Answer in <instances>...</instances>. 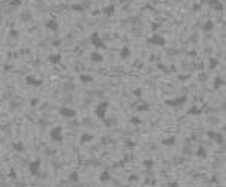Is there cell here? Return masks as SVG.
Here are the masks:
<instances>
[{
  "label": "cell",
  "mask_w": 226,
  "mask_h": 187,
  "mask_svg": "<svg viewBox=\"0 0 226 187\" xmlns=\"http://www.w3.org/2000/svg\"><path fill=\"white\" fill-rule=\"evenodd\" d=\"M108 108H109V102L108 101H102V102H99L94 108V114L99 120H103L106 118V114H108Z\"/></svg>",
  "instance_id": "1"
},
{
  "label": "cell",
  "mask_w": 226,
  "mask_h": 187,
  "mask_svg": "<svg viewBox=\"0 0 226 187\" xmlns=\"http://www.w3.org/2000/svg\"><path fill=\"white\" fill-rule=\"evenodd\" d=\"M90 44H92L94 48H97V49H106L105 41L102 39V37H100V34H99L97 32H94V33L90 34Z\"/></svg>",
  "instance_id": "2"
},
{
  "label": "cell",
  "mask_w": 226,
  "mask_h": 187,
  "mask_svg": "<svg viewBox=\"0 0 226 187\" xmlns=\"http://www.w3.org/2000/svg\"><path fill=\"white\" fill-rule=\"evenodd\" d=\"M49 139L53 142H57V144H61L63 142V129L60 126H56L49 130Z\"/></svg>",
  "instance_id": "3"
},
{
  "label": "cell",
  "mask_w": 226,
  "mask_h": 187,
  "mask_svg": "<svg viewBox=\"0 0 226 187\" xmlns=\"http://www.w3.org/2000/svg\"><path fill=\"white\" fill-rule=\"evenodd\" d=\"M147 44L154 45V46H165V45H166V39H165V37H163L162 34H159V33H153V34L147 39Z\"/></svg>",
  "instance_id": "4"
},
{
  "label": "cell",
  "mask_w": 226,
  "mask_h": 187,
  "mask_svg": "<svg viewBox=\"0 0 226 187\" xmlns=\"http://www.w3.org/2000/svg\"><path fill=\"white\" fill-rule=\"evenodd\" d=\"M41 165H42L41 159L32 160L30 163H29V172H30L32 177H39L41 175Z\"/></svg>",
  "instance_id": "5"
},
{
  "label": "cell",
  "mask_w": 226,
  "mask_h": 187,
  "mask_svg": "<svg viewBox=\"0 0 226 187\" xmlns=\"http://www.w3.org/2000/svg\"><path fill=\"white\" fill-rule=\"evenodd\" d=\"M58 114L63 118H73L77 117V109H73L72 106H61L58 109Z\"/></svg>",
  "instance_id": "6"
},
{
  "label": "cell",
  "mask_w": 226,
  "mask_h": 187,
  "mask_svg": "<svg viewBox=\"0 0 226 187\" xmlns=\"http://www.w3.org/2000/svg\"><path fill=\"white\" fill-rule=\"evenodd\" d=\"M187 102V96H181V97H175L172 101H165V103L168 106H172V108H178L181 105H184Z\"/></svg>",
  "instance_id": "7"
},
{
  "label": "cell",
  "mask_w": 226,
  "mask_h": 187,
  "mask_svg": "<svg viewBox=\"0 0 226 187\" xmlns=\"http://www.w3.org/2000/svg\"><path fill=\"white\" fill-rule=\"evenodd\" d=\"M24 81H26V84L27 85H30V87H41L44 82H42V79H39V78H36L34 75H27L26 78H24Z\"/></svg>",
  "instance_id": "8"
},
{
  "label": "cell",
  "mask_w": 226,
  "mask_h": 187,
  "mask_svg": "<svg viewBox=\"0 0 226 187\" xmlns=\"http://www.w3.org/2000/svg\"><path fill=\"white\" fill-rule=\"evenodd\" d=\"M207 136L210 139H213V141H216L217 144H223V135L220 133V132H214V130H207Z\"/></svg>",
  "instance_id": "9"
},
{
  "label": "cell",
  "mask_w": 226,
  "mask_h": 187,
  "mask_svg": "<svg viewBox=\"0 0 226 187\" xmlns=\"http://www.w3.org/2000/svg\"><path fill=\"white\" fill-rule=\"evenodd\" d=\"M44 26H45V29H46V30H49V32H57V30H58V22H57L54 18L48 20V21L44 24Z\"/></svg>",
  "instance_id": "10"
},
{
  "label": "cell",
  "mask_w": 226,
  "mask_h": 187,
  "mask_svg": "<svg viewBox=\"0 0 226 187\" xmlns=\"http://www.w3.org/2000/svg\"><path fill=\"white\" fill-rule=\"evenodd\" d=\"M130 57H132V49H130L127 45L121 46V49H120V58H121V60H127V58H130Z\"/></svg>",
  "instance_id": "11"
},
{
  "label": "cell",
  "mask_w": 226,
  "mask_h": 187,
  "mask_svg": "<svg viewBox=\"0 0 226 187\" xmlns=\"http://www.w3.org/2000/svg\"><path fill=\"white\" fill-rule=\"evenodd\" d=\"M102 14L105 15V17H112L115 14V5H106L103 9H102Z\"/></svg>",
  "instance_id": "12"
},
{
  "label": "cell",
  "mask_w": 226,
  "mask_h": 187,
  "mask_svg": "<svg viewBox=\"0 0 226 187\" xmlns=\"http://www.w3.org/2000/svg\"><path fill=\"white\" fill-rule=\"evenodd\" d=\"M78 79L82 82V84H90L94 81V78L92 77V75H87V73H80L78 75Z\"/></svg>",
  "instance_id": "13"
},
{
  "label": "cell",
  "mask_w": 226,
  "mask_h": 187,
  "mask_svg": "<svg viewBox=\"0 0 226 187\" xmlns=\"http://www.w3.org/2000/svg\"><path fill=\"white\" fill-rule=\"evenodd\" d=\"M12 150H14V151H17V153H24V151H26V147H24V142L17 141V142L12 144Z\"/></svg>",
  "instance_id": "14"
},
{
  "label": "cell",
  "mask_w": 226,
  "mask_h": 187,
  "mask_svg": "<svg viewBox=\"0 0 226 187\" xmlns=\"http://www.w3.org/2000/svg\"><path fill=\"white\" fill-rule=\"evenodd\" d=\"M214 27H216V22L211 21V20H207V21L204 22V26H202V30H204L205 33H208V32H211V30H214Z\"/></svg>",
  "instance_id": "15"
},
{
  "label": "cell",
  "mask_w": 226,
  "mask_h": 187,
  "mask_svg": "<svg viewBox=\"0 0 226 187\" xmlns=\"http://www.w3.org/2000/svg\"><path fill=\"white\" fill-rule=\"evenodd\" d=\"M90 58H92V61H94V63H102V61L105 60L103 56L100 54V53H97V51H93V53L90 54Z\"/></svg>",
  "instance_id": "16"
},
{
  "label": "cell",
  "mask_w": 226,
  "mask_h": 187,
  "mask_svg": "<svg viewBox=\"0 0 226 187\" xmlns=\"http://www.w3.org/2000/svg\"><path fill=\"white\" fill-rule=\"evenodd\" d=\"M208 5L216 11H223V3L220 0H208Z\"/></svg>",
  "instance_id": "17"
},
{
  "label": "cell",
  "mask_w": 226,
  "mask_h": 187,
  "mask_svg": "<svg viewBox=\"0 0 226 187\" xmlns=\"http://www.w3.org/2000/svg\"><path fill=\"white\" fill-rule=\"evenodd\" d=\"M48 61L51 65H60L61 63V54H51L48 57Z\"/></svg>",
  "instance_id": "18"
},
{
  "label": "cell",
  "mask_w": 226,
  "mask_h": 187,
  "mask_svg": "<svg viewBox=\"0 0 226 187\" xmlns=\"http://www.w3.org/2000/svg\"><path fill=\"white\" fill-rule=\"evenodd\" d=\"M175 136H169V138H163L162 139V145H165V147H174L175 145Z\"/></svg>",
  "instance_id": "19"
},
{
  "label": "cell",
  "mask_w": 226,
  "mask_h": 187,
  "mask_svg": "<svg viewBox=\"0 0 226 187\" xmlns=\"http://www.w3.org/2000/svg\"><path fill=\"white\" fill-rule=\"evenodd\" d=\"M109 180H111V175H109L108 169H105V171L100 172V175H99V181H100V183H108Z\"/></svg>",
  "instance_id": "20"
},
{
  "label": "cell",
  "mask_w": 226,
  "mask_h": 187,
  "mask_svg": "<svg viewBox=\"0 0 226 187\" xmlns=\"http://www.w3.org/2000/svg\"><path fill=\"white\" fill-rule=\"evenodd\" d=\"M69 180L72 183H75V184H78L80 183V174H78V171H73L70 175H69Z\"/></svg>",
  "instance_id": "21"
},
{
  "label": "cell",
  "mask_w": 226,
  "mask_h": 187,
  "mask_svg": "<svg viewBox=\"0 0 226 187\" xmlns=\"http://www.w3.org/2000/svg\"><path fill=\"white\" fill-rule=\"evenodd\" d=\"M70 11H73V12H84L85 11V6L84 5H80V3H75V5L70 6Z\"/></svg>",
  "instance_id": "22"
},
{
  "label": "cell",
  "mask_w": 226,
  "mask_h": 187,
  "mask_svg": "<svg viewBox=\"0 0 226 187\" xmlns=\"http://www.w3.org/2000/svg\"><path fill=\"white\" fill-rule=\"evenodd\" d=\"M94 138L93 135H89V133H84V135H81V138H80V141L81 142H90L92 139Z\"/></svg>",
  "instance_id": "23"
},
{
  "label": "cell",
  "mask_w": 226,
  "mask_h": 187,
  "mask_svg": "<svg viewBox=\"0 0 226 187\" xmlns=\"http://www.w3.org/2000/svg\"><path fill=\"white\" fill-rule=\"evenodd\" d=\"M30 18H32V12L30 11H24L21 14V20H24V21H29Z\"/></svg>",
  "instance_id": "24"
},
{
  "label": "cell",
  "mask_w": 226,
  "mask_h": 187,
  "mask_svg": "<svg viewBox=\"0 0 226 187\" xmlns=\"http://www.w3.org/2000/svg\"><path fill=\"white\" fill-rule=\"evenodd\" d=\"M147 169H151L153 166H154V160H151V159H148V160H144V163H142Z\"/></svg>",
  "instance_id": "25"
},
{
  "label": "cell",
  "mask_w": 226,
  "mask_h": 187,
  "mask_svg": "<svg viewBox=\"0 0 226 187\" xmlns=\"http://www.w3.org/2000/svg\"><path fill=\"white\" fill-rule=\"evenodd\" d=\"M196 156H198V157H205V156H207V151H205V148L199 147V148H198V151H196Z\"/></svg>",
  "instance_id": "26"
},
{
  "label": "cell",
  "mask_w": 226,
  "mask_h": 187,
  "mask_svg": "<svg viewBox=\"0 0 226 187\" xmlns=\"http://www.w3.org/2000/svg\"><path fill=\"white\" fill-rule=\"evenodd\" d=\"M201 112H202V111H201L199 108H195V106H192V108L189 109V114H192V115H199Z\"/></svg>",
  "instance_id": "27"
},
{
  "label": "cell",
  "mask_w": 226,
  "mask_h": 187,
  "mask_svg": "<svg viewBox=\"0 0 226 187\" xmlns=\"http://www.w3.org/2000/svg\"><path fill=\"white\" fill-rule=\"evenodd\" d=\"M222 85H223V78H220V77L214 78V87L216 89H219V87H222Z\"/></svg>",
  "instance_id": "28"
},
{
  "label": "cell",
  "mask_w": 226,
  "mask_h": 187,
  "mask_svg": "<svg viewBox=\"0 0 226 187\" xmlns=\"http://www.w3.org/2000/svg\"><path fill=\"white\" fill-rule=\"evenodd\" d=\"M102 121H103L105 126H114V124L117 123V120H106V118H103Z\"/></svg>",
  "instance_id": "29"
},
{
  "label": "cell",
  "mask_w": 226,
  "mask_h": 187,
  "mask_svg": "<svg viewBox=\"0 0 226 187\" xmlns=\"http://www.w3.org/2000/svg\"><path fill=\"white\" fill-rule=\"evenodd\" d=\"M136 109H138V111H145V112H147V111H150V106H148V103L145 102L144 105H141L139 108H136Z\"/></svg>",
  "instance_id": "30"
},
{
  "label": "cell",
  "mask_w": 226,
  "mask_h": 187,
  "mask_svg": "<svg viewBox=\"0 0 226 187\" xmlns=\"http://www.w3.org/2000/svg\"><path fill=\"white\" fill-rule=\"evenodd\" d=\"M9 177H11L12 180H15V178H18V175H17V171H14V169H11V171H9Z\"/></svg>",
  "instance_id": "31"
},
{
  "label": "cell",
  "mask_w": 226,
  "mask_h": 187,
  "mask_svg": "<svg viewBox=\"0 0 226 187\" xmlns=\"http://www.w3.org/2000/svg\"><path fill=\"white\" fill-rule=\"evenodd\" d=\"M23 2L21 0H11V6H21Z\"/></svg>",
  "instance_id": "32"
},
{
  "label": "cell",
  "mask_w": 226,
  "mask_h": 187,
  "mask_svg": "<svg viewBox=\"0 0 226 187\" xmlns=\"http://www.w3.org/2000/svg\"><path fill=\"white\" fill-rule=\"evenodd\" d=\"M133 96H135V97H141V96H142V90H141V89L133 90Z\"/></svg>",
  "instance_id": "33"
},
{
  "label": "cell",
  "mask_w": 226,
  "mask_h": 187,
  "mask_svg": "<svg viewBox=\"0 0 226 187\" xmlns=\"http://www.w3.org/2000/svg\"><path fill=\"white\" fill-rule=\"evenodd\" d=\"M214 66H217V60L216 58H210V67L213 69Z\"/></svg>",
  "instance_id": "34"
},
{
  "label": "cell",
  "mask_w": 226,
  "mask_h": 187,
  "mask_svg": "<svg viewBox=\"0 0 226 187\" xmlns=\"http://www.w3.org/2000/svg\"><path fill=\"white\" fill-rule=\"evenodd\" d=\"M130 121H132V124H141V123H142V120H139L138 117H133Z\"/></svg>",
  "instance_id": "35"
},
{
  "label": "cell",
  "mask_w": 226,
  "mask_h": 187,
  "mask_svg": "<svg viewBox=\"0 0 226 187\" xmlns=\"http://www.w3.org/2000/svg\"><path fill=\"white\" fill-rule=\"evenodd\" d=\"M9 34H11V36H14V37H17V36H18V32H17V30H11Z\"/></svg>",
  "instance_id": "36"
},
{
  "label": "cell",
  "mask_w": 226,
  "mask_h": 187,
  "mask_svg": "<svg viewBox=\"0 0 226 187\" xmlns=\"http://www.w3.org/2000/svg\"><path fill=\"white\" fill-rule=\"evenodd\" d=\"M30 105H32V106L37 105V99H32V101H30Z\"/></svg>",
  "instance_id": "37"
},
{
  "label": "cell",
  "mask_w": 226,
  "mask_h": 187,
  "mask_svg": "<svg viewBox=\"0 0 226 187\" xmlns=\"http://www.w3.org/2000/svg\"><path fill=\"white\" fill-rule=\"evenodd\" d=\"M159 27H160V26H159V24H153V26H151V29H153V30H157Z\"/></svg>",
  "instance_id": "38"
},
{
  "label": "cell",
  "mask_w": 226,
  "mask_h": 187,
  "mask_svg": "<svg viewBox=\"0 0 226 187\" xmlns=\"http://www.w3.org/2000/svg\"><path fill=\"white\" fill-rule=\"evenodd\" d=\"M169 187H178V183H169Z\"/></svg>",
  "instance_id": "39"
},
{
  "label": "cell",
  "mask_w": 226,
  "mask_h": 187,
  "mask_svg": "<svg viewBox=\"0 0 226 187\" xmlns=\"http://www.w3.org/2000/svg\"><path fill=\"white\" fill-rule=\"evenodd\" d=\"M124 2H127V0H120V3H124Z\"/></svg>",
  "instance_id": "40"
}]
</instances>
